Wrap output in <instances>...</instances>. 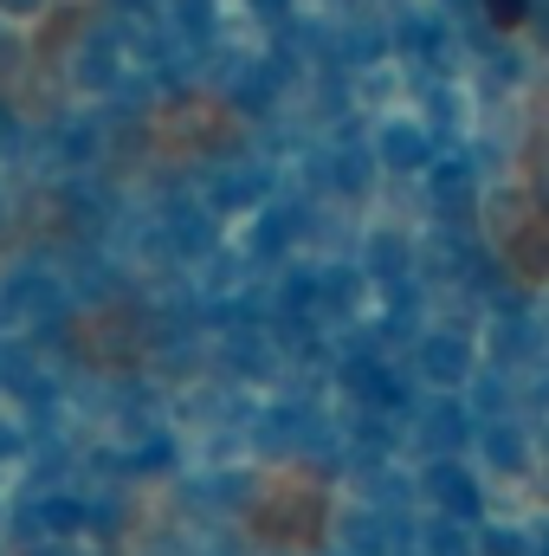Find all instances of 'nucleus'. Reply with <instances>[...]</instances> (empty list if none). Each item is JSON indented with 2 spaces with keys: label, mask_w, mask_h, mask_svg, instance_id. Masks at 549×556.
<instances>
[]
</instances>
